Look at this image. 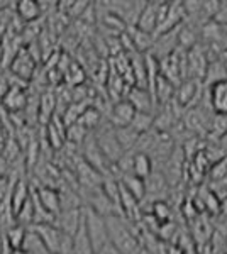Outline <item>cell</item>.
<instances>
[{
    "mask_svg": "<svg viewBox=\"0 0 227 254\" xmlns=\"http://www.w3.org/2000/svg\"><path fill=\"white\" fill-rule=\"evenodd\" d=\"M29 198H31V193H29V187L26 180L17 178L9 190V208L12 214H14V217L19 215V212L22 210V207L26 205Z\"/></svg>",
    "mask_w": 227,
    "mask_h": 254,
    "instance_id": "7",
    "label": "cell"
},
{
    "mask_svg": "<svg viewBox=\"0 0 227 254\" xmlns=\"http://www.w3.org/2000/svg\"><path fill=\"white\" fill-rule=\"evenodd\" d=\"M7 168H9V161L0 154V176H5L7 175Z\"/></svg>",
    "mask_w": 227,
    "mask_h": 254,
    "instance_id": "28",
    "label": "cell"
},
{
    "mask_svg": "<svg viewBox=\"0 0 227 254\" xmlns=\"http://www.w3.org/2000/svg\"><path fill=\"white\" fill-rule=\"evenodd\" d=\"M133 175L139 176L143 180H148L152 175V159L148 153H136L133 156Z\"/></svg>",
    "mask_w": 227,
    "mask_h": 254,
    "instance_id": "16",
    "label": "cell"
},
{
    "mask_svg": "<svg viewBox=\"0 0 227 254\" xmlns=\"http://www.w3.org/2000/svg\"><path fill=\"white\" fill-rule=\"evenodd\" d=\"M127 34H129L131 41H133V46L138 49V51L143 53V51H148L150 48L154 46V36L138 29L136 26L129 27V29H127Z\"/></svg>",
    "mask_w": 227,
    "mask_h": 254,
    "instance_id": "17",
    "label": "cell"
},
{
    "mask_svg": "<svg viewBox=\"0 0 227 254\" xmlns=\"http://www.w3.org/2000/svg\"><path fill=\"white\" fill-rule=\"evenodd\" d=\"M55 109H56V97L53 92H46L43 93L39 98V119L41 121H44L46 119V124L51 122V119L55 117L53 114H55Z\"/></svg>",
    "mask_w": 227,
    "mask_h": 254,
    "instance_id": "19",
    "label": "cell"
},
{
    "mask_svg": "<svg viewBox=\"0 0 227 254\" xmlns=\"http://www.w3.org/2000/svg\"><path fill=\"white\" fill-rule=\"evenodd\" d=\"M121 183L124 185V188H126V190L129 191V193L133 195L136 200H138V202H143V200L146 198V195H148L146 180H143V178H139V176L129 173V175L122 176Z\"/></svg>",
    "mask_w": 227,
    "mask_h": 254,
    "instance_id": "14",
    "label": "cell"
},
{
    "mask_svg": "<svg viewBox=\"0 0 227 254\" xmlns=\"http://www.w3.org/2000/svg\"><path fill=\"white\" fill-rule=\"evenodd\" d=\"M100 121H102L100 110L95 109V107H86L85 112L81 114V117H80V121H78V124L83 126L86 130H93V129H97V127H98Z\"/></svg>",
    "mask_w": 227,
    "mask_h": 254,
    "instance_id": "21",
    "label": "cell"
},
{
    "mask_svg": "<svg viewBox=\"0 0 227 254\" xmlns=\"http://www.w3.org/2000/svg\"><path fill=\"white\" fill-rule=\"evenodd\" d=\"M127 100L134 105V109L138 110V112H150V114H152V105H154V102H156L150 90L144 87L129 88V92H127Z\"/></svg>",
    "mask_w": 227,
    "mask_h": 254,
    "instance_id": "10",
    "label": "cell"
},
{
    "mask_svg": "<svg viewBox=\"0 0 227 254\" xmlns=\"http://www.w3.org/2000/svg\"><path fill=\"white\" fill-rule=\"evenodd\" d=\"M15 12H17V17L22 19L24 22H34L43 14L38 0H19L15 2Z\"/></svg>",
    "mask_w": 227,
    "mask_h": 254,
    "instance_id": "15",
    "label": "cell"
},
{
    "mask_svg": "<svg viewBox=\"0 0 227 254\" xmlns=\"http://www.w3.org/2000/svg\"><path fill=\"white\" fill-rule=\"evenodd\" d=\"M86 137H88V130H86L83 126H80L78 122L76 124L68 126V129H67V141L68 142L80 144V142H85Z\"/></svg>",
    "mask_w": 227,
    "mask_h": 254,
    "instance_id": "23",
    "label": "cell"
},
{
    "mask_svg": "<svg viewBox=\"0 0 227 254\" xmlns=\"http://www.w3.org/2000/svg\"><path fill=\"white\" fill-rule=\"evenodd\" d=\"M210 110L219 117H227V78L210 83L209 87Z\"/></svg>",
    "mask_w": 227,
    "mask_h": 254,
    "instance_id": "4",
    "label": "cell"
},
{
    "mask_svg": "<svg viewBox=\"0 0 227 254\" xmlns=\"http://www.w3.org/2000/svg\"><path fill=\"white\" fill-rule=\"evenodd\" d=\"M212 178L214 180H224L227 176V159L222 158L221 161H217L216 165L212 166Z\"/></svg>",
    "mask_w": 227,
    "mask_h": 254,
    "instance_id": "25",
    "label": "cell"
},
{
    "mask_svg": "<svg viewBox=\"0 0 227 254\" xmlns=\"http://www.w3.org/2000/svg\"><path fill=\"white\" fill-rule=\"evenodd\" d=\"M83 215H85V225H86V232L88 237L93 244L95 253H100L102 249L109 244V231H107V220L105 217H102L100 214H97L92 208H83Z\"/></svg>",
    "mask_w": 227,
    "mask_h": 254,
    "instance_id": "2",
    "label": "cell"
},
{
    "mask_svg": "<svg viewBox=\"0 0 227 254\" xmlns=\"http://www.w3.org/2000/svg\"><path fill=\"white\" fill-rule=\"evenodd\" d=\"M152 210V217H154L156 222L159 224H168V220H170V215H171V210H170V205H168L166 202H163V200H158V202L152 203L151 207Z\"/></svg>",
    "mask_w": 227,
    "mask_h": 254,
    "instance_id": "22",
    "label": "cell"
},
{
    "mask_svg": "<svg viewBox=\"0 0 227 254\" xmlns=\"http://www.w3.org/2000/svg\"><path fill=\"white\" fill-rule=\"evenodd\" d=\"M29 237V231L27 227L20 224H14L12 227H9V231L5 232V243L9 244L10 253L12 251H20V249H26V243Z\"/></svg>",
    "mask_w": 227,
    "mask_h": 254,
    "instance_id": "12",
    "label": "cell"
},
{
    "mask_svg": "<svg viewBox=\"0 0 227 254\" xmlns=\"http://www.w3.org/2000/svg\"><path fill=\"white\" fill-rule=\"evenodd\" d=\"M2 107L10 114L20 112L27 107L29 98H27V92L24 90L22 85H12L9 88V92L5 93V97L2 98Z\"/></svg>",
    "mask_w": 227,
    "mask_h": 254,
    "instance_id": "8",
    "label": "cell"
},
{
    "mask_svg": "<svg viewBox=\"0 0 227 254\" xmlns=\"http://www.w3.org/2000/svg\"><path fill=\"white\" fill-rule=\"evenodd\" d=\"M7 190H10L9 178H7V176H0V203L3 202V196H5Z\"/></svg>",
    "mask_w": 227,
    "mask_h": 254,
    "instance_id": "26",
    "label": "cell"
},
{
    "mask_svg": "<svg viewBox=\"0 0 227 254\" xmlns=\"http://www.w3.org/2000/svg\"><path fill=\"white\" fill-rule=\"evenodd\" d=\"M9 69L12 73V76L22 80V81H29L34 76L36 71V58L32 56V53L29 51L27 48H22L17 53L12 63L9 64Z\"/></svg>",
    "mask_w": 227,
    "mask_h": 254,
    "instance_id": "3",
    "label": "cell"
},
{
    "mask_svg": "<svg viewBox=\"0 0 227 254\" xmlns=\"http://www.w3.org/2000/svg\"><path fill=\"white\" fill-rule=\"evenodd\" d=\"M107 231H109V243L114 244L122 254H136L139 244L133 229L127 224V219L122 215L105 217Z\"/></svg>",
    "mask_w": 227,
    "mask_h": 254,
    "instance_id": "1",
    "label": "cell"
},
{
    "mask_svg": "<svg viewBox=\"0 0 227 254\" xmlns=\"http://www.w3.org/2000/svg\"><path fill=\"white\" fill-rule=\"evenodd\" d=\"M154 116L150 112H138L133 121V124H131V127L136 130L138 134H148L150 130L154 127Z\"/></svg>",
    "mask_w": 227,
    "mask_h": 254,
    "instance_id": "20",
    "label": "cell"
},
{
    "mask_svg": "<svg viewBox=\"0 0 227 254\" xmlns=\"http://www.w3.org/2000/svg\"><path fill=\"white\" fill-rule=\"evenodd\" d=\"M138 110L134 109V105L129 100H121L117 104H114L112 110H110V124L114 129H122V127H129L133 124Z\"/></svg>",
    "mask_w": 227,
    "mask_h": 254,
    "instance_id": "5",
    "label": "cell"
},
{
    "mask_svg": "<svg viewBox=\"0 0 227 254\" xmlns=\"http://www.w3.org/2000/svg\"><path fill=\"white\" fill-rule=\"evenodd\" d=\"M222 182H224V187H227V176H226L224 180H222Z\"/></svg>",
    "mask_w": 227,
    "mask_h": 254,
    "instance_id": "29",
    "label": "cell"
},
{
    "mask_svg": "<svg viewBox=\"0 0 227 254\" xmlns=\"http://www.w3.org/2000/svg\"><path fill=\"white\" fill-rule=\"evenodd\" d=\"M159 3L161 2H146L144 9L139 15L138 20V29H141L148 34H156L158 31V24H159Z\"/></svg>",
    "mask_w": 227,
    "mask_h": 254,
    "instance_id": "9",
    "label": "cell"
},
{
    "mask_svg": "<svg viewBox=\"0 0 227 254\" xmlns=\"http://www.w3.org/2000/svg\"><path fill=\"white\" fill-rule=\"evenodd\" d=\"M98 254H122L121 251H119V249L117 248H115V246L114 244H107L105 246V248L104 249H102V251L100 253H98Z\"/></svg>",
    "mask_w": 227,
    "mask_h": 254,
    "instance_id": "27",
    "label": "cell"
},
{
    "mask_svg": "<svg viewBox=\"0 0 227 254\" xmlns=\"http://www.w3.org/2000/svg\"><path fill=\"white\" fill-rule=\"evenodd\" d=\"M195 41H197V38H195V32L192 31V27H188V26L180 27L178 29V46L190 51L192 48L197 46Z\"/></svg>",
    "mask_w": 227,
    "mask_h": 254,
    "instance_id": "24",
    "label": "cell"
},
{
    "mask_svg": "<svg viewBox=\"0 0 227 254\" xmlns=\"http://www.w3.org/2000/svg\"><path fill=\"white\" fill-rule=\"evenodd\" d=\"M115 136H117L119 144H121L124 153H126V151L133 149L134 146H138L141 134H138L133 127L129 126V127H122V129H115Z\"/></svg>",
    "mask_w": 227,
    "mask_h": 254,
    "instance_id": "18",
    "label": "cell"
},
{
    "mask_svg": "<svg viewBox=\"0 0 227 254\" xmlns=\"http://www.w3.org/2000/svg\"><path fill=\"white\" fill-rule=\"evenodd\" d=\"M34 195L36 198L39 200V203L43 205L49 214H53L55 217H58L61 214V193L60 190L53 187H36L34 188Z\"/></svg>",
    "mask_w": 227,
    "mask_h": 254,
    "instance_id": "6",
    "label": "cell"
},
{
    "mask_svg": "<svg viewBox=\"0 0 227 254\" xmlns=\"http://www.w3.org/2000/svg\"><path fill=\"white\" fill-rule=\"evenodd\" d=\"M199 80H185L178 85L175 92V102L180 107H190L195 102L197 93L200 92Z\"/></svg>",
    "mask_w": 227,
    "mask_h": 254,
    "instance_id": "11",
    "label": "cell"
},
{
    "mask_svg": "<svg viewBox=\"0 0 227 254\" xmlns=\"http://www.w3.org/2000/svg\"><path fill=\"white\" fill-rule=\"evenodd\" d=\"M72 254H97L93 249L92 241H90V237H88V232H86L85 215H83V220H81L80 227H78L76 234L73 236Z\"/></svg>",
    "mask_w": 227,
    "mask_h": 254,
    "instance_id": "13",
    "label": "cell"
}]
</instances>
